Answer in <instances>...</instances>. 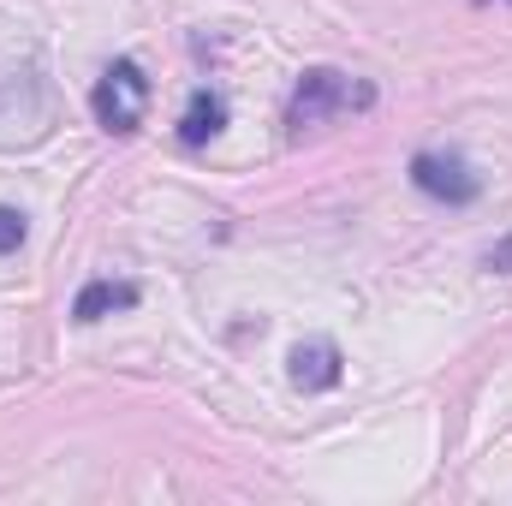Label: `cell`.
Returning <instances> with one entry per match:
<instances>
[{
    "mask_svg": "<svg viewBox=\"0 0 512 506\" xmlns=\"http://www.w3.org/2000/svg\"><path fill=\"white\" fill-rule=\"evenodd\" d=\"M370 102H376V90H370L364 78L334 72V66H310V72L292 84V96H286V131H292V137L322 131V126H334V120H346V114H364Z\"/></svg>",
    "mask_w": 512,
    "mask_h": 506,
    "instance_id": "6da1fadb",
    "label": "cell"
},
{
    "mask_svg": "<svg viewBox=\"0 0 512 506\" xmlns=\"http://www.w3.org/2000/svg\"><path fill=\"white\" fill-rule=\"evenodd\" d=\"M90 114H96V126L114 131V137H126V131L143 126V114H149V78H143L137 60H114V66L96 78Z\"/></svg>",
    "mask_w": 512,
    "mask_h": 506,
    "instance_id": "7a4b0ae2",
    "label": "cell"
},
{
    "mask_svg": "<svg viewBox=\"0 0 512 506\" xmlns=\"http://www.w3.org/2000/svg\"><path fill=\"white\" fill-rule=\"evenodd\" d=\"M411 185H417L423 197L447 203V209H465V203L483 197V179H477L471 161L453 155V149H423V155H411Z\"/></svg>",
    "mask_w": 512,
    "mask_h": 506,
    "instance_id": "3957f363",
    "label": "cell"
},
{
    "mask_svg": "<svg viewBox=\"0 0 512 506\" xmlns=\"http://www.w3.org/2000/svg\"><path fill=\"white\" fill-rule=\"evenodd\" d=\"M340 376H346V364H340V346L334 340H298L292 346V387L328 393V387H340Z\"/></svg>",
    "mask_w": 512,
    "mask_h": 506,
    "instance_id": "277c9868",
    "label": "cell"
},
{
    "mask_svg": "<svg viewBox=\"0 0 512 506\" xmlns=\"http://www.w3.org/2000/svg\"><path fill=\"white\" fill-rule=\"evenodd\" d=\"M227 131V96L221 90H191V102H185V114H179V143H191V149H203L209 137H221Z\"/></svg>",
    "mask_w": 512,
    "mask_h": 506,
    "instance_id": "5b68a950",
    "label": "cell"
},
{
    "mask_svg": "<svg viewBox=\"0 0 512 506\" xmlns=\"http://www.w3.org/2000/svg\"><path fill=\"white\" fill-rule=\"evenodd\" d=\"M137 304V280H84V292L72 298V316L78 322H102L114 310H131Z\"/></svg>",
    "mask_w": 512,
    "mask_h": 506,
    "instance_id": "8992f818",
    "label": "cell"
},
{
    "mask_svg": "<svg viewBox=\"0 0 512 506\" xmlns=\"http://www.w3.org/2000/svg\"><path fill=\"white\" fill-rule=\"evenodd\" d=\"M24 239H30V227H24V215H18V209H6V203H0V256L24 251Z\"/></svg>",
    "mask_w": 512,
    "mask_h": 506,
    "instance_id": "52a82bcc",
    "label": "cell"
},
{
    "mask_svg": "<svg viewBox=\"0 0 512 506\" xmlns=\"http://www.w3.org/2000/svg\"><path fill=\"white\" fill-rule=\"evenodd\" d=\"M489 268H495V274H512V233L495 245V251H489Z\"/></svg>",
    "mask_w": 512,
    "mask_h": 506,
    "instance_id": "ba28073f",
    "label": "cell"
}]
</instances>
